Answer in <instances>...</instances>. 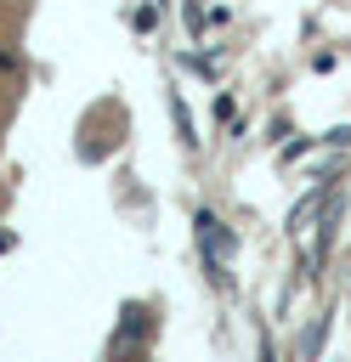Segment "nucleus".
Segmentation results:
<instances>
[{
    "label": "nucleus",
    "instance_id": "f03ea898",
    "mask_svg": "<svg viewBox=\"0 0 351 362\" xmlns=\"http://www.w3.org/2000/svg\"><path fill=\"white\" fill-rule=\"evenodd\" d=\"M215 119H221V124H238V102L221 96V102H215Z\"/></svg>",
    "mask_w": 351,
    "mask_h": 362
},
{
    "label": "nucleus",
    "instance_id": "f257e3e1",
    "mask_svg": "<svg viewBox=\"0 0 351 362\" xmlns=\"http://www.w3.org/2000/svg\"><path fill=\"white\" fill-rule=\"evenodd\" d=\"M198 243H204L209 266H221V221L215 215H198Z\"/></svg>",
    "mask_w": 351,
    "mask_h": 362
},
{
    "label": "nucleus",
    "instance_id": "7ed1b4c3",
    "mask_svg": "<svg viewBox=\"0 0 351 362\" xmlns=\"http://www.w3.org/2000/svg\"><path fill=\"white\" fill-rule=\"evenodd\" d=\"M0 74H11V57H6V51H0Z\"/></svg>",
    "mask_w": 351,
    "mask_h": 362
},
{
    "label": "nucleus",
    "instance_id": "20e7f679",
    "mask_svg": "<svg viewBox=\"0 0 351 362\" xmlns=\"http://www.w3.org/2000/svg\"><path fill=\"white\" fill-rule=\"evenodd\" d=\"M260 362H272V345H266V339H260Z\"/></svg>",
    "mask_w": 351,
    "mask_h": 362
}]
</instances>
